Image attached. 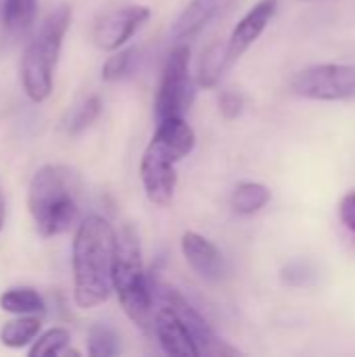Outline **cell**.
Returning <instances> with one entry per match:
<instances>
[{
	"label": "cell",
	"mask_w": 355,
	"mask_h": 357,
	"mask_svg": "<svg viewBox=\"0 0 355 357\" xmlns=\"http://www.w3.org/2000/svg\"><path fill=\"white\" fill-rule=\"evenodd\" d=\"M117 232L103 215H86L71 243L73 303L80 310L103 305L113 293Z\"/></svg>",
	"instance_id": "cell-1"
},
{
	"label": "cell",
	"mask_w": 355,
	"mask_h": 357,
	"mask_svg": "<svg viewBox=\"0 0 355 357\" xmlns=\"http://www.w3.org/2000/svg\"><path fill=\"white\" fill-rule=\"evenodd\" d=\"M195 142L197 136L184 117L157 121V130L140 159V180L153 205H172L178 182L176 165L192 153Z\"/></svg>",
	"instance_id": "cell-2"
},
{
	"label": "cell",
	"mask_w": 355,
	"mask_h": 357,
	"mask_svg": "<svg viewBox=\"0 0 355 357\" xmlns=\"http://www.w3.org/2000/svg\"><path fill=\"white\" fill-rule=\"evenodd\" d=\"M71 6L59 4L36 27L23 48L19 61V79L25 96L36 105L48 100V96L52 94L54 71L61 59L65 36L71 25Z\"/></svg>",
	"instance_id": "cell-3"
},
{
	"label": "cell",
	"mask_w": 355,
	"mask_h": 357,
	"mask_svg": "<svg viewBox=\"0 0 355 357\" xmlns=\"http://www.w3.org/2000/svg\"><path fill=\"white\" fill-rule=\"evenodd\" d=\"M27 209L46 238L67 232L77 220V178L65 165H42L29 180Z\"/></svg>",
	"instance_id": "cell-4"
},
{
	"label": "cell",
	"mask_w": 355,
	"mask_h": 357,
	"mask_svg": "<svg viewBox=\"0 0 355 357\" xmlns=\"http://www.w3.org/2000/svg\"><path fill=\"white\" fill-rule=\"evenodd\" d=\"M113 291L126 316L142 331L153 326V282L142 264V249L132 226L117 232V251L113 266Z\"/></svg>",
	"instance_id": "cell-5"
},
{
	"label": "cell",
	"mask_w": 355,
	"mask_h": 357,
	"mask_svg": "<svg viewBox=\"0 0 355 357\" xmlns=\"http://www.w3.org/2000/svg\"><path fill=\"white\" fill-rule=\"evenodd\" d=\"M192 100L190 84V48L186 42L176 44L167 54L157 98H155V119L163 121L167 117H184Z\"/></svg>",
	"instance_id": "cell-6"
},
{
	"label": "cell",
	"mask_w": 355,
	"mask_h": 357,
	"mask_svg": "<svg viewBox=\"0 0 355 357\" xmlns=\"http://www.w3.org/2000/svg\"><path fill=\"white\" fill-rule=\"evenodd\" d=\"M291 92L310 100H349L355 98V65L324 63L297 71Z\"/></svg>",
	"instance_id": "cell-7"
},
{
	"label": "cell",
	"mask_w": 355,
	"mask_h": 357,
	"mask_svg": "<svg viewBox=\"0 0 355 357\" xmlns=\"http://www.w3.org/2000/svg\"><path fill=\"white\" fill-rule=\"evenodd\" d=\"M153 293L157 295V299L163 303V305H169L172 310H176L182 320L186 322V326L190 328L197 345H199V351L201 356L205 357H228L236 356L239 351L234 347H230L226 341H222L213 328L209 326V322L190 305V301L174 287L169 284H161V282H153Z\"/></svg>",
	"instance_id": "cell-8"
},
{
	"label": "cell",
	"mask_w": 355,
	"mask_h": 357,
	"mask_svg": "<svg viewBox=\"0 0 355 357\" xmlns=\"http://www.w3.org/2000/svg\"><path fill=\"white\" fill-rule=\"evenodd\" d=\"M151 19V8L140 4L119 6L96 19L92 27V42L107 52L119 50L132 36Z\"/></svg>",
	"instance_id": "cell-9"
},
{
	"label": "cell",
	"mask_w": 355,
	"mask_h": 357,
	"mask_svg": "<svg viewBox=\"0 0 355 357\" xmlns=\"http://www.w3.org/2000/svg\"><path fill=\"white\" fill-rule=\"evenodd\" d=\"M278 0H259L232 29L230 38L222 42V56L224 65L230 71V67L255 44V40L264 33L268 23L272 21L276 13Z\"/></svg>",
	"instance_id": "cell-10"
},
{
	"label": "cell",
	"mask_w": 355,
	"mask_h": 357,
	"mask_svg": "<svg viewBox=\"0 0 355 357\" xmlns=\"http://www.w3.org/2000/svg\"><path fill=\"white\" fill-rule=\"evenodd\" d=\"M153 328H155L157 341L165 354L180 357H201L199 345H197L190 328L186 326L182 316L176 310H172L169 305L161 303V307L155 312Z\"/></svg>",
	"instance_id": "cell-11"
},
{
	"label": "cell",
	"mask_w": 355,
	"mask_h": 357,
	"mask_svg": "<svg viewBox=\"0 0 355 357\" xmlns=\"http://www.w3.org/2000/svg\"><path fill=\"white\" fill-rule=\"evenodd\" d=\"M239 0H190L172 27L174 44H182L199 36L211 21L224 17Z\"/></svg>",
	"instance_id": "cell-12"
},
{
	"label": "cell",
	"mask_w": 355,
	"mask_h": 357,
	"mask_svg": "<svg viewBox=\"0 0 355 357\" xmlns=\"http://www.w3.org/2000/svg\"><path fill=\"white\" fill-rule=\"evenodd\" d=\"M182 253L188 266L205 280L218 282L228 274L226 259L222 251L205 236L197 232H184L182 236Z\"/></svg>",
	"instance_id": "cell-13"
},
{
	"label": "cell",
	"mask_w": 355,
	"mask_h": 357,
	"mask_svg": "<svg viewBox=\"0 0 355 357\" xmlns=\"http://www.w3.org/2000/svg\"><path fill=\"white\" fill-rule=\"evenodd\" d=\"M38 0H0L2 25L13 36L29 31L38 17Z\"/></svg>",
	"instance_id": "cell-14"
},
{
	"label": "cell",
	"mask_w": 355,
	"mask_h": 357,
	"mask_svg": "<svg viewBox=\"0 0 355 357\" xmlns=\"http://www.w3.org/2000/svg\"><path fill=\"white\" fill-rule=\"evenodd\" d=\"M40 333H42L40 316H17L15 320H8L2 324L0 343L6 349H23L31 345Z\"/></svg>",
	"instance_id": "cell-15"
},
{
	"label": "cell",
	"mask_w": 355,
	"mask_h": 357,
	"mask_svg": "<svg viewBox=\"0 0 355 357\" xmlns=\"http://www.w3.org/2000/svg\"><path fill=\"white\" fill-rule=\"evenodd\" d=\"M0 310L13 316H40L46 310V305L36 289L13 287L0 295Z\"/></svg>",
	"instance_id": "cell-16"
},
{
	"label": "cell",
	"mask_w": 355,
	"mask_h": 357,
	"mask_svg": "<svg viewBox=\"0 0 355 357\" xmlns=\"http://www.w3.org/2000/svg\"><path fill=\"white\" fill-rule=\"evenodd\" d=\"M272 195L268 186L259 182H239L232 190L230 205L239 215H253L270 203Z\"/></svg>",
	"instance_id": "cell-17"
},
{
	"label": "cell",
	"mask_w": 355,
	"mask_h": 357,
	"mask_svg": "<svg viewBox=\"0 0 355 357\" xmlns=\"http://www.w3.org/2000/svg\"><path fill=\"white\" fill-rule=\"evenodd\" d=\"M228 73L226 65H224V56H222V42H213L205 48V52L201 54V63H199V71H197V82L203 88H213L220 84V79Z\"/></svg>",
	"instance_id": "cell-18"
},
{
	"label": "cell",
	"mask_w": 355,
	"mask_h": 357,
	"mask_svg": "<svg viewBox=\"0 0 355 357\" xmlns=\"http://www.w3.org/2000/svg\"><path fill=\"white\" fill-rule=\"evenodd\" d=\"M71 343V333L65 326H52L38 335V339L31 343L27 354L31 357L44 356H63V351Z\"/></svg>",
	"instance_id": "cell-19"
},
{
	"label": "cell",
	"mask_w": 355,
	"mask_h": 357,
	"mask_svg": "<svg viewBox=\"0 0 355 357\" xmlns=\"http://www.w3.org/2000/svg\"><path fill=\"white\" fill-rule=\"evenodd\" d=\"M103 113V100L96 94L86 96L67 117V132L69 134H82L84 130H88Z\"/></svg>",
	"instance_id": "cell-20"
},
{
	"label": "cell",
	"mask_w": 355,
	"mask_h": 357,
	"mask_svg": "<svg viewBox=\"0 0 355 357\" xmlns=\"http://www.w3.org/2000/svg\"><path fill=\"white\" fill-rule=\"evenodd\" d=\"M136 61H138V48L136 46L113 50V54L103 65L100 77L105 82H119V79H123V77H128L132 73Z\"/></svg>",
	"instance_id": "cell-21"
},
{
	"label": "cell",
	"mask_w": 355,
	"mask_h": 357,
	"mask_svg": "<svg viewBox=\"0 0 355 357\" xmlns=\"http://www.w3.org/2000/svg\"><path fill=\"white\" fill-rule=\"evenodd\" d=\"M121 351L117 333L107 324H96L88 333V356L113 357Z\"/></svg>",
	"instance_id": "cell-22"
},
{
	"label": "cell",
	"mask_w": 355,
	"mask_h": 357,
	"mask_svg": "<svg viewBox=\"0 0 355 357\" xmlns=\"http://www.w3.org/2000/svg\"><path fill=\"white\" fill-rule=\"evenodd\" d=\"M243 107H245V100L239 92L228 90L220 94V113L226 119H236L243 113Z\"/></svg>",
	"instance_id": "cell-23"
},
{
	"label": "cell",
	"mask_w": 355,
	"mask_h": 357,
	"mask_svg": "<svg viewBox=\"0 0 355 357\" xmlns=\"http://www.w3.org/2000/svg\"><path fill=\"white\" fill-rule=\"evenodd\" d=\"M339 218L345 224L347 230H352L355 234V190L347 192L341 203H339Z\"/></svg>",
	"instance_id": "cell-24"
},
{
	"label": "cell",
	"mask_w": 355,
	"mask_h": 357,
	"mask_svg": "<svg viewBox=\"0 0 355 357\" xmlns=\"http://www.w3.org/2000/svg\"><path fill=\"white\" fill-rule=\"evenodd\" d=\"M293 276L299 278V280H297V287H303V284H308V276H314V272L310 270L308 264H303V261H293V264H289V266L285 268V280H291Z\"/></svg>",
	"instance_id": "cell-25"
},
{
	"label": "cell",
	"mask_w": 355,
	"mask_h": 357,
	"mask_svg": "<svg viewBox=\"0 0 355 357\" xmlns=\"http://www.w3.org/2000/svg\"><path fill=\"white\" fill-rule=\"evenodd\" d=\"M4 224H6V201H4V195L0 192V234L4 230Z\"/></svg>",
	"instance_id": "cell-26"
}]
</instances>
